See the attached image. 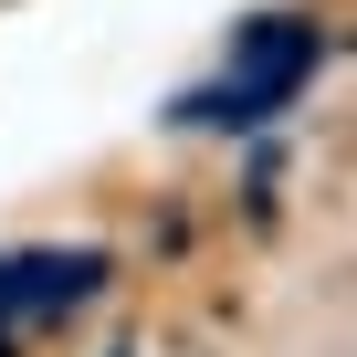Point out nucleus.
<instances>
[{
    "instance_id": "1",
    "label": "nucleus",
    "mask_w": 357,
    "mask_h": 357,
    "mask_svg": "<svg viewBox=\"0 0 357 357\" xmlns=\"http://www.w3.org/2000/svg\"><path fill=\"white\" fill-rule=\"evenodd\" d=\"M315 63H326V32H315L305 11H263V22H242L221 84L190 95V126H263V116H284V105L315 84Z\"/></svg>"
},
{
    "instance_id": "2",
    "label": "nucleus",
    "mask_w": 357,
    "mask_h": 357,
    "mask_svg": "<svg viewBox=\"0 0 357 357\" xmlns=\"http://www.w3.org/2000/svg\"><path fill=\"white\" fill-rule=\"evenodd\" d=\"M105 284V252L95 242H43V252H0V336L11 326H53V315H74L84 294Z\"/></svg>"
}]
</instances>
